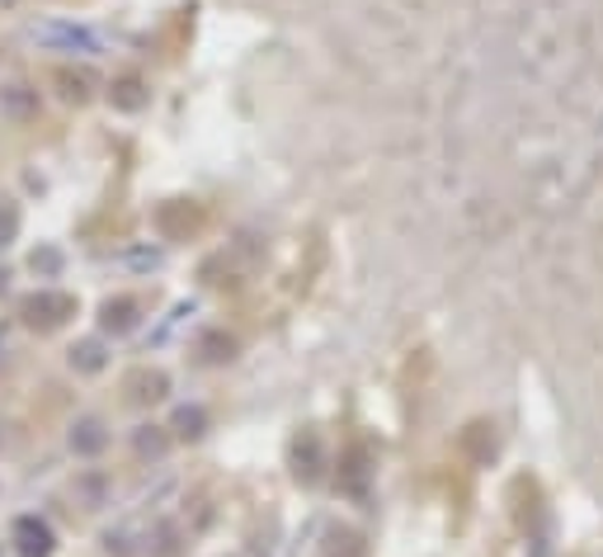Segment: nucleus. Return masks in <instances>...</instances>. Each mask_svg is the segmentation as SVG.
Listing matches in <instances>:
<instances>
[{"mask_svg":"<svg viewBox=\"0 0 603 557\" xmlns=\"http://www.w3.org/2000/svg\"><path fill=\"white\" fill-rule=\"evenodd\" d=\"M528 557H552V544H547V538H533V548H528Z\"/></svg>","mask_w":603,"mask_h":557,"instance_id":"obj_15","label":"nucleus"},{"mask_svg":"<svg viewBox=\"0 0 603 557\" xmlns=\"http://www.w3.org/2000/svg\"><path fill=\"white\" fill-rule=\"evenodd\" d=\"M170 430L180 434V440H199V434L208 430V411L203 407H180V411H174V421H170Z\"/></svg>","mask_w":603,"mask_h":557,"instance_id":"obj_10","label":"nucleus"},{"mask_svg":"<svg viewBox=\"0 0 603 557\" xmlns=\"http://www.w3.org/2000/svg\"><path fill=\"white\" fill-rule=\"evenodd\" d=\"M104 364H109V359H104L99 340H76V345H71V369H76V374H99Z\"/></svg>","mask_w":603,"mask_h":557,"instance_id":"obj_8","label":"nucleus"},{"mask_svg":"<svg viewBox=\"0 0 603 557\" xmlns=\"http://www.w3.org/2000/svg\"><path fill=\"white\" fill-rule=\"evenodd\" d=\"M114 104H118V109H141V104H147L141 81H137V76H123V81L114 85Z\"/></svg>","mask_w":603,"mask_h":557,"instance_id":"obj_12","label":"nucleus"},{"mask_svg":"<svg viewBox=\"0 0 603 557\" xmlns=\"http://www.w3.org/2000/svg\"><path fill=\"white\" fill-rule=\"evenodd\" d=\"M104 444H109V430H104V421H99V416H81V421L71 425V449H76V454L95 459Z\"/></svg>","mask_w":603,"mask_h":557,"instance_id":"obj_6","label":"nucleus"},{"mask_svg":"<svg viewBox=\"0 0 603 557\" xmlns=\"http://www.w3.org/2000/svg\"><path fill=\"white\" fill-rule=\"evenodd\" d=\"M20 203L14 199H0V251H10L14 241H20Z\"/></svg>","mask_w":603,"mask_h":557,"instance_id":"obj_11","label":"nucleus"},{"mask_svg":"<svg viewBox=\"0 0 603 557\" xmlns=\"http://www.w3.org/2000/svg\"><path fill=\"white\" fill-rule=\"evenodd\" d=\"M0 6H20V0H0Z\"/></svg>","mask_w":603,"mask_h":557,"instance_id":"obj_16","label":"nucleus"},{"mask_svg":"<svg viewBox=\"0 0 603 557\" xmlns=\"http://www.w3.org/2000/svg\"><path fill=\"white\" fill-rule=\"evenodd\" d=\"M137 322H141V303L133 298V293L104 298V307H99V326L109 330V336H128V330H137Z\"/></svg>","mask_w":603,"mask_h":557,"instance_id":"obj_4","label":"nucleus"},{"mask_svg":"<svg viewBox=\"0 0 603 557\" xmlns=\"http://www.w3.org/2000/svg\"><path fill=\"white\" fill-rule=\"evenodd\" d=\"M326 557H363L359 534L345 529V525H330L326 529Z\"/></svg>","mask_w":603,"mask_h":557,"instance_id":"obj_9","label":"nucleus"},{"mask_svg":"<svg viewBox=\"0 0 603 557\" xmlns=\"http://www.w3.org/2000/svg\"><path fill=\"white\" fill-rule=\"evenodd\" d=\"M71 317H76V298L62 288H33L20 298V322L29 330H39V336H52V330H62Z\"/></svg>","mask_w":603,"mask_h":557,"instance_id":"obj_1","label":"nucleus"},{"mask_svg":"<svg viewBox=\"0 0 603 557\" xmlns=\"http://www.w3.org/2000/svg\"><path fill=\"white\" fill-rule=\"evenodd\" d=\"M52 81L62 85V95H66L71 104H85V99L95 95V76H91V72H71V66H57V76H52Z\"/></svg>","mask_w":603,"mask_h":557,"instance_id":"obj_7","label":"nucleus"},{"mask_svg":"<svg viewBox=\"0 0 603 557\" xmlns=\"http://www.w3.org/2000/svg\"><path fill=\"white\" fill-rule=\"evenodd\" d=\"M133 444H137L141 459H166V449H170V440H166V434H156V425H141Z\"/></svg>","mask_w":603,"mask_h":557,"instance_id":"obj_13","label":"nucleus"},{"mask_svg":"<svg viewBox=\"0 0 603 557\" xmlns=\"http://www.w3.org/2000/svg\"><path fill=\"white\" fill-rule=\"evenodd\" d=\"M123 392H128L133 407H151V402H161V397L170 392V378L161 369H133L128 378H123Z\"/></svg>","mask_w":603,"mask_h":557,"instance_id":"obj_5","label":"nucleus"},{"mask_svg":"<svg viewBox=\"0 0 603 557\" xmlns=\"http://www.w3.org/2000/svg\"><path fill=\"white\" fill-rule=\"evenodd\" d=\"M29 265H33V274H57L62 270V255L57 251H33Z\"/></svg>","mask_w":603,"mask_h":557,"instance_id":"obj_14","label":"nucleus"},{"mask_svg":"<svg viewBox=\"0 0 603 557\" xmlns=\"http://www.w3.org/2000/svg\"><path fill=\"white\" fill-rule=\"evenodd\" d=\"M10 544L20 557H52L57 553V534H52V525L43 515H20L10 525Z\"/></svg>","mask_w":603,"mask_h":557,"instance_id":"obj_3","label":"nucleus"},{"mask_svg":"<svg viewBox=\"0 0 603 557\" xmlns=\"http://www.w3.org/2000/svg\"><path fill=\"white\" fill-rule=\"evenodd\" d=\"M29 39L57 48V52H81V57H95V52H104V39H99L95 29H85V24H33Z\"/></svg>","mask_w":603,"mask_h":557,"instance_id":"obj_2","label":"nucleus"}]
</instances>
